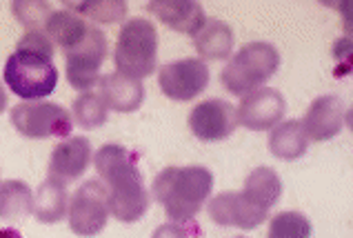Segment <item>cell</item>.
Listing matches in <instances>:
<instances>
[{"mask_svg": "<svg viewBox=\"0 0 353 238\" xmlns=\"http://www.w3.org/2000/svg\"><path fill=\"white\" fill-rule=\"evenodd\" d=\"M138 154L123 145L109 143L94 154V167L109 194V212L120 223H136L149 210V192Z\"/></svg>", "mask_w": 353, "mask_h": 238, "instance_id": "1", "label": "cell"}, {"mask_svg": "<svg viewBox=\"0 0 353 238\" xmlns=\"http://www.w3.org/2000/svg\"><path fill=\"white\" fill-rule=\"evenodd\" d=\"M56 47L45 32H25L16 52L7 58L3 78L12 92L25 103L45 101L58 87V69L54 65Z\"/></svg>", "mask_w": 353, "mask_h": 238, "instance_id": "2", "label": "cell"}, {"mask_svg": "<svg viewBox=\"0 0 353 238\" xmlns=\"http://www.w3.org/2000/svg\"><path fill=\"white\" fill-rule=\"evenodd\" d=\"M214 192V174L203 165L165 167L154 178V196L171 223H191Z\"/></svg>", "mask_w": 353, "mask_h": 238, "instance_id": "3", "label": "cell"}, {"mask_svg": "<svg viewBox=\"0 0 353 238\" xmlns=\"http://www.w3.org/2000/svg\"><path fill=\"white\" fill-rule=\"evenodd\" d=\"M278 49L271 43L256 41L242 47L236 56H231V61L220 72V81L229 94L242 98L265 85L278 72Z\"/></svg>", "mask_w": 353, "mask_h": 238, "instance_id": "4", "label": "cell"}, {"mask_svg": "<svg viewBox=\"0 0 353 238\" xmlns=\"http://www.w3.org/2000/svg\"><path fill=\"white\" fill-rule=\"evenodd\" d=\"M158 61V32L156 25H151L145 18H131L120 27L114 63L116 72L145 81L147 76L156 72Z\"/></svg>", "mask_w": 353, "mask_h": 238, "instance_id": "5", "label": "cell"}, {"mask_svg": "<svg viewBox=\"0 0 353 238\" xmlns=\"http://www.w3.org/2000/svg\"><path fill=\"white\" fill-rule=\"evenodd\" d=\"M12 125L25 138H69L74 130L72 112L49 101L20 103L12 109Z\"/></svg>", "mask_w": 353, "mask_h": 238, "instance_id": "6", "label": "cell"}, {"mask_svg": "<svg viewBox=\"0 0 353 238\" xmlns=\"http://www.w3.org/2000/svg\"><path fill=\"white\" fill-rule=\"evenodd\" d=\"M109 47L103 29L89 25L83 41L65 52L67 61V81L76 92H94L100 81V67L107 61Z\"/></svg>", "mask_w": 353, "mask_h": 238, "instance_id": "7", "label": "cell"}, {"mask_svg": "<svg viewBox=\"0 0 353 238\" xmlns=\"http://www.w3.org/2000/svg\"><path fill=\"white\" fill-rule=\"evenodd\" d=\"M109 194L103 181L89 178L69 198L67 223L78 236L92 238L107 227L109 221Z\"/></svg>", "mask_w": 353, "mask_h": 238, "instance_id": "8", "label": "cell"}, {"mask_svg": "<svg viewBox=\"0 0 353 238\" xmlns=\"http://www.w3.org/2000/svg\"><path fill=\"white\" fill-rule=\"evenodd\" d=\"M209 65L200 58H180L167 63L158 72V87L169 101L187 103L200 96L209 85Z\"/></svg>", "mask_w": 353, "mask_h": 238, "instance_id": "9", "label": "cell"}, {"mask_svg": "<svg viewBox=\"0 0 353 238\" xmlns=\"http://www.w3.org/2000/svg\"><path fill=\"white\" fill-rule=\"evenodd\" d=\"M287 114V101L278 89L260 87L256 92L240 98L236 107L238 125L247 127L249 132H267L274 130Z\"/></svg>", "mask_w": 353, "mask_h": 238, "instance_id": "10", "label": "cell"}, {"mask_svg": "<svg viewBox=\"0 0 353 238\" xmlns=\"http://www.w3.org/2000/svg\"><path fill=\"white\" fill-rule=\"evenodd\" d=\"M238 127L236 107L223 98H209L189 112V130L205 143L225 141Z\"/></svg>", "mask_w": 353, "mask_h": 238, "instance_id": "11", "label": "cell"}, {"mask_svg": "<svg viewBox=\"0 0 353 238\" xmlns=\"http://www.w3.org/2000/svg\"><path fill=\"white\" fill-rule=\"evenodd\" d=\"M347 116L349 109L340 96L336 94H327L316 98L314 103L309 105L305 118H302V127H305V134L309 141L316 143H325L336 138L347 125Z\"/></svg>", "mask_w": 353, "mask_h": 238, "instance_id": "12", "label": "cell"}, {"mask_svg": "<svg viewBox=\"0 0 353 238\" xmlns=\"http://www.w3.org/2000/svg\"><path fill=\"white\" fill-rule=\"evenodd\" d=\"M94 163V147L87 136H69L49 156L47 174L58 183H74Z\"/></svg>", "mask_w": 353, "mask_h": 238, "instance_id": "13", "label": "cell"}, {"mask_svg": "<svg viewBox=\"0 0 353 238\" xmlns=\"http://www.w3.org/2000/svg\"><path fill=\"white\" fill-rule=\"evenodd\" d=\"M240 196H242V201H245L249 214L254 216V221L260 227L267 221L271 207L280 201L282 181L271 167H256V170L245 178V187H242Z\"/></svg>", "mask_w": 353, "mask_h": 238, "instance_id": "14", "label": "cell"}, {"mask_svg": "<svg viewBox=\"0 0 353 238\" xmlns=\"http://www.w3.org/2000/svg\"><path fill=\"white\" fill-rule=\"evenodd\" d=\"M147 9L169 29L191 38L200 32V27L207 21L203 5L194 3V0H151Z\"/></svg>", "mask_w": 353, "mask_h": 238, "instance_id": "15", "label": "cell"}, {"mask_svg": "<svg viewBox=\"0 0 353 238\" xmlns=\"http://www.w3.org/2000/svg\"><path fill=\"white\" fill-rule=\"evenodd\" d=\"M98 94L112 112L131 114L145 103L147 89H145L143 81H136V78H129V76L114 72V74L100 76Z\"/></svg>", "mask_w": 353, "mask_h": 238, "instance_id": "16", "label": "cell"}, {"mask_svg": "<svg viewBox=\"0 0 353 238\" xmlns=\"http://www.w3.org/2000/svg\"><path fill=\"white\" fill-rule=\"evenodd\" d=\"M194 47L200 61H229L236 47V34L231 25L218 18H207L194 36Z\"/></svg>", "mask_w": 353, "mask_h": 238, "instance_id": "17", "label": "cell"}, {"mask_svg": "<svg viewBox=\"0 0 353 238\" xmlns=\"http://www.w3.org/2000/svg\"><path fill=\"white\" fill-rule=\"evenodd\" d=\"M207 210L211 221L220 227H238V230H256L258 227L240 192H220L207 201Z\"/></svg>", "mask_w": 353, "mask_h": 238, "instance_id": "18", "label": "cell"}, {"mask_svg": "<svg viewBox=\"0 0 353 238\" xmlns=\"http://www.w3.org/2000/svg\"><path fill=\"white\" fill-rule=\"evenodd\" d=\"M269 150L280 161H298L309 150V138L300 121H282L269 134Z\"/></svg>", "mask_w": 353, "mask_h": 238, "instance_id": "19", "label": "cell"}, {"mask_svg": "<svg viewBox=\"0 0 353 238\" xmlns=\"http://www.w3.org/2000/svg\"><path fill=\"white\" fill-rule=\"evenodd\" d=\"M69 192L63 183L47 178L34 194V216L43 225H56L67 216Z\"/></svg>", "mask_w": 353, "mask_h": 238, "instance_id": "20", "label": "cell"}, {"mask_svg": "<svg viewBox=\"0 0 353 238\" xmlns=\"http://www.w3.org/2000/svg\"><path fill=\"white\" fill-rule=\"evenodd\" d=\"M87 29V21H83L74 12H69V9H54L45 25V34L54 43V47L58 45L63 52H67V49H72L76 43L83 41Z\"/></svg>", "mask_w": 353, "mask_h": 238, "instance_id": "21", "label": "cell"}, {"mask_svg": "<svg viewBox=\"0 0 353 238\" xmlns=\"http://www.w3.org/2000/svg\"><path fill=\"white\" fill-rule=\"evenodd\" d=\"M34 214V192L25 181H0V221H20Z\"/></svg>", "mask_w": 353, "mask_h": 238, "instance_id": "22", "label": "cell"}, {"mask_svg": "<svg viewBox=\"0 0 353 238\" xmlns=\"http://www.w3.org/2000/svg\"><path fill=\"white\" fill-rule=\"evenodd\" d=\"M69 12H74L85 21L89 18L92 23L100 25H116L127 18L129 5L125 0H74V3H63Z\"/></svg>", "mask_w": 353, "mask_h": 238, "instance_id": "23", "label": "cell"}, {"mask_svg": "<svg viewBox=\"0 0 353 238\" xmlns=\"http://www.w3.org/2000/svg\"><path fill=\"white\" fill-rule=\"evenodd\" d=\"M109 118V107L100 98L98 92H83L72 107V121L80 125L83 130H96L103 127Z\"/></svg>", "mask_w": 353, "mask_h": 238, "instance_id": "24", "label": "cell"}, {"mask_svg": "<svg viewBox=\"0 0 353 238\" xmlns=\"http://www.w3.org/2000/svg\"><path fill=\"white\" fill-rule=\"evenodd\" d=\"M267 238H311V221L300 212H280L269 221Z\"/></svg>", "mask_w": 353, "mask_h": 238, "instance_id": "25", "label": "cell"}, {"mask_svg": "<svg viewBox=\"0 0 353 238\" xmlns=\"http://www.w3.org/2000/svg\"><path fill=\"white\" fill-rule=\"evenodd\" d=\"M12 12L27 32H45V25L54 9L43 0H16L12 3Z\"/></svg>", "mask_w": 353, "mask_h": 238, "instance_id": "26", "label": "cell"}, {"mask_svg": "<svg viewBox=\"0 0 353 238\" xmlns=\"http://www.w3.org/2000/svg\"><path fill=\"white\" fill-rule=\"evenodd\" d=\"M189 225V223H187ZM185 223H165L154 230L151 238H191V230Z\"/></svg>", "mask_w": 353, "mask_h": 238, "instance_id": "27", "label": "cell"}, {"mask_svg": "<svg viewBox=\"0 0 353 238\" xmlns=\"http://www.w3.org/2000/svg\"><path fill=\"white\" fill-rule=\"evenodd\" d=\"M7 109V92H5V87L0 85V114H3Z\"/></svg>", "mask_w": 353, "mask_h": 238, "instance_id": "28", "label": "cell"}, {"mask_svg": "<svg viewBox=\"0 0 353 238\" xmlns=\"http://www.w3.org/2000/svg\"><path fill=\"white\" fill-rule=\"evenodd\" d=\"M0 238H23L16 230H0Z\"/></svg>", "mask_w": 353, "mask_h": 238, "instance_id": "29", "label": "cell"}, {"mask_svg": "<svg viewBox=\"0 0 353 238\" xmlns=\"http://www.w3.org/2000/svg\"><path fill=\"white\" fill-rule=\"evenodd\" d=\"M236 238H245V236H236Z\"/></svg>", "mask_w": 353, "mask_h": 238, "instance_id": "30", "label": "cell"}]
</instances>
